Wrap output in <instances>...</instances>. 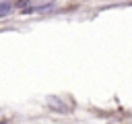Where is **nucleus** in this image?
Returning <instances> with one entry per match:
<instances>
[{"instance_id": "1", "label": "nucleus", "mask_w": 132, "mask_h": 124, "mask_svg": "<svg viewBox=\"0 0 132 124\" xmlns=\"http://www.w3.org/2000/svg\"><path fill=\"white\" fill-rule=\"evenodd\" d=\"M45 103H47V107H52V110H56V112H68V110H70V105H68L66 101H62L60 97H56V95H50V97L45 99Z\"/></svg>"}, {"instance_id": "2", "label": "nucleus", "mask_w": 132, "mask_h": 124, "mask_svg": "<svg viewBox=\"0 0 132 124\" xmlns=\"http://www.w3.org/2000/svg\"><path fill=\"white\" fill-rule=\"evenodd\" d=\"M56 6V2H45V4H41V6H29L25 12H47V10H52Z\"/></svg>"}, {"instance_id": "3", "label": "nucleus", "mask_w": 132, "mask_h": 124, "mask_svg": "<svg viewBox=\"0 0 132 124\" xmlns=\"http://www.w3.org/2000/svg\"><path fill=\"white\" fill-rule=\"evenodd\" d=\"M8 10H10V4H8V2H2V8H0V17H6V14H8Z\"/></svg>"}, {"instance_id": "4", "label": "nucleus", "mask_w": 132, "mask_h": 124, "mask_svg": "<svg viewBox=\"0 0 132 124\" xmlns=\"http://www.w3.org/2000/svg\"><path fill=\"white\" fill-rule=\"evenodd\" d=\"M2 124H6V122H2Z\"/></svg>"}]
</instances>
